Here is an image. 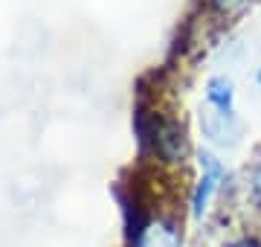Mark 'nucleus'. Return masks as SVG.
Segmentation results:
<instances>
[{
	"label": "nucleus",
	"mask_w": 261,
	"mask_h": 247,
	"mask_svg": "<svg viewBox=\"0 0 261 247\" xmlns=\"http://www.w3.org/2000/svg\"><path fill=\"white\" fill-rule=\"evenodd\" d=\"M137 131H140L142 145L163 166H183L192 154L186 125L180 122L177 116L163 114V111H140Z\"/></svg>",
	"instance_id": "1"
},
{
	"label": "nucleus",
	"mask_w": 261,
	"mask_h": 247,
	"mask_svg": "<svg viewBox=\"0 0 261 247\" xmlns=\"http://www.w3.org/2000/svg\"><path fill=\"white\" fill-rule=\"evenodd\" d=\"M197 163H200V175H197L192 195H189V215L195 221H203L209 215V209H212V201L218 198V192L224 189L226 166L212 152H200Z\"/></svg>",
	"instance_id": "2"
},
{
	"label": "nucleus",
	"mask_w": 261,
	"mask_h": 247,
	"mask_svg": "<svg viewBox=\"0 0 261 247\" xmlns=\"http://www.w3.org/2000/svg\"><path fill=\"white\" fill-rule=\"evenodd\" d=\"M130 247H183V221L171 215H148L130 233Z\"/></svg>",
	"instance_id": "3"
},
{
	"label": "nucleus",
	"mask_w": 261,
	"mask_h": 247,
	"mask_svg": "<svg viewBox=\"0 0 261 247\" xmlns=\"http://www.w3.org/2000/svg\"><path fill=\"white\" fill-rule=\"evenodd\" d=\"M200 131L212 145L218 149H232L241 143L244 125L238 119V114H224V111H215L209 105H200Z\"/></svg>",
	"instance_id": "4"
},
{
	"label": "nucleus",
	"mask_w": 261,
	"mask_h": 247,
	"mask_svg": "<svg viewBox=\"0 0 261 247\" xmlns=\"http://www.w3.org/2000/svg\"><path fill=\"white\" fill-rule=\"evenodd\" d=\"M203 105L215 108V111H224V114H238V105H235V85L229 76H212L203 87Z\"/></svg>",
	"instance_id": "5"
},
{
	"label": "nucleus",
	"mask_w": 261,
	"mask_h": 247,
	"mask_svg": "<svg viewBox=\"0 0 261 247\" xmlns=\"http://www.w3.org/2000/svg\"><path fill=\"white\" fill-rule=\"evenodd\" d=\"M250 3L252 0H206V6H209L215 15H221V18H235V15H241Z\"/></svg>",
	"instance_id": "6"
},
{
	"label": "nucleus",
	"mask_w": 261,
	"mask_h": 247,
	"mask_svg": "<svg viewBox=\"0 0 261 247\" xmlns=\"http://www.w3.org/2000/svg\"><path fill=\"white\" fill-rule=\"evenodd\" d=\"M247 189H250V201L261 209V154L255 157V163H252V169H250V183H247Z\"/></svg>",
	"instance_id": "7"
},
{
	"label": "nucleus",
	"mask_w": 261,
	"mask_h": 247,
	"mask_svg": "<svg viewBox=\"0 0 261 247\" xmlns=\"http://www.w3.org/2000/svg\"><path fill=\"white\" fill-rule=\"evenodd\" d=\"M226 247H261V236H255V233H241V236L229 238Z\"/></svg>",
	"instance_id": "8"
},
{
	"label": "nucleus",
	"mask_w": 261,
	"mask_h": 247,
	"mask_svg": "<svg viewBox=\"0 0 261 247\" xmlns=\"http://www.w3.org/2000/svg\"><path fill=\"white\" fill-rule=\"evenodd\" d=\"M255 85H258V90H261V64H258V70H255Z\"/></svg>",
	"instance_id": "9"
}]
</instances>
